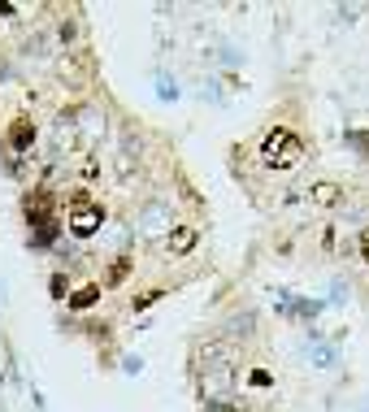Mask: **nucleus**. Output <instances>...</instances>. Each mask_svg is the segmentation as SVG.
<instances>
[{
	"mask_svg": "<svg viewBox=\"0 0 369 412\" xmlns=\"http://www.w3.org/2000/svg\"><path fill=\"white\" fill-rule=\"evenodd\" d=\"M300 156H304V143H300L296 130H287V126H274L261 139V161L269 165V170H296Z\"/></svg>",
	"mask_w": 369,
	"mask_h": 412,
	"instance_id": "1",
	"label": "nucleus"
},
{
	"mask_svg": "<svg viewBox=\"0 0 369 412\" xmlns=\"http://www.w3.org/2000/svg\"><path fill=\"white\" fill-rule=\"evenodd\" d=\"M100 222H105V208L100 204H91L83 191L70 200V235H78V239H87V235H96L100 230Z\"/></svg>",
	"mask_w": 369,
	"mask_h": 412,
	"instance_id": "2",
	"label": "nucleus"
},
{
	"mask_svg": "<svg viewBox=\"0 0 369 412\" xmlns=\"http://www.w3.org/2000/svg\"><path fill=\"white\" fill-rule=\"evenodd\" d=\"M196 243H200L196 226H174V230H170V239H165V252H170V256H187Z\"/></svg>",
	"mask_w": 369,
	"mask_h": 412,
	"instance_id": "3",
	"label": "nucleus"
},
{
	"mask_svg": "<svg viewBox=\"0 0 369 412\" xmlns=\"http://www.w3.org/2000/svg\"><path fill=\"white\" fill-rule=\"evenodd\" d=\"M309 200L322 204V208H334V204L343 200V187H339V183H313V187H309Z\"/></svg>",
	"mask_w": 369,
	"mask_h": 412,
	"instance_id": "4",
	"label": "nucleus"
},
{
	"mask_svg": "<svg viewBox=\"0 0 369 412\" xmlns=\"http://www.w3.org/2000/svg\"><path fill=\"white\" fill-rule=\"evenodd\" d=\"M35 143V122H26V118H18L9 126V147H18V152H26V147Z\"/></svg>",
	"mask_w": 369,
	"mask_h": 412,
	"instance_id": "5",
	"label": "nucleus"
},
{
	"mask_svg": "<svg viewBox=\"0 0 369 412\" xmlns=\"http://www.w3.org/2000/svg\"><path fill=\"white\" fill-rule=\"evenodd\" d=\"M100 304V283H87V287H78L74 295H70V308H78V312H87V308H96Z\"/></svg>",
	"mask_w": 369,
	"mask_h": 412,
	"instance_id": "6",
	"label": "nucleus"
},
{
	"mask_svg": "<svg viewBox=\"0 0 369 412\" xmlns=\"http://www.w3.org/2000/svg\"><path fill=\"white\" fill-rule=\"evenodd\" d=\"M126 274H131V260L126 256H118L114 265H109V287H118V283H126Z\"/></svg>",
	"mask_w": 369,
	"mask_h": 412,
	"instance_id": "7",
	"label": "nucleus"
},
{
	"mask_svg": "<svg viewBox=\"0 0 369 412\" xmlns=\"http://www.w3.org/2000/svg\"><path fill=\"white\" fill-rule=\"evenodd\" d=\"M248 386H256V391L274 386V373H269V369H252V373H248Z\"/></svg>",
	"mask_w": 369,
	"mask_h": 412,
	"instance_id": "8",
	"label": "nucleus"
},
{
	"mask_svg": "<svg viewBox=\"0 0 369 412\" xmlns=\"http://www.w3.org/2000/svg\"><path fill=\"white\" fill-rule=\"evenodd\" d=\"M156 300H161V291H148V295H139V300H135V308H152Z\"/></svg>",
	"mask_w": 369,
	"mask_h": 412,
	"instance_id": "9",
	"label": "nucleus"
},
{
	"mask_svg": "<svg viewBox=\"0 0 369 412\" xmlns=\"http://www.w3.org/2000/svg\"><path fill=\"white\" fill-rule=\"evenodd\" d=\"M361 260H365V265H369V226L361 230Z\"/></svg>",
	"mask_w": 369,
	"mask_h": 412,
	"instance_id": "10",
	"label": "nucleus"
}]
</instances>
